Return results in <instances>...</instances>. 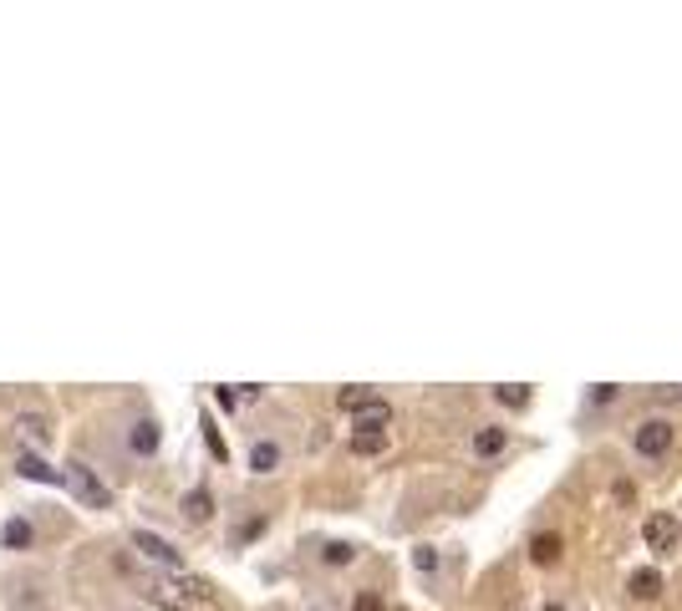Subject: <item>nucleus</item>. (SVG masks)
<instances>
[{
	"label": "nucleus",
	"instance_id": "obj_18",
	"mask_svg": "<svg viewBox=\"0 0 682 611\" xmlns=\"http://www.w3.org/2000/svg\"><path fill=\"white\" fill-rule=\"evenodd\" d=\"M265 530H271V520H265V515H250V520L234 530V546H250V540H260Z\"/></svg>",
	"mask_w": 682,
	"mask_h": 611
},
{
	"label": "nucleus",
	"instance_id": "obj_15",
	"mask_svg": "<svg viewBox=\"0 0 682 611\" xmlns=\"http://www.w3.org/2000/svg\"><path fill=\"white\" fill-rule=\"evenodd\" d=\"M657 591H662V576H657V571H637V576H631V596L652 601Z\"/></svg>",
	"mask_w": 682,
	"mask_h": 611
},
{
	"label": "nucleus",
	"instance_id": "obj_9",
	"mask_svg": "<svg viewBox=\"0 0 682 611\" xmlns=\"http://www.w3.org/2000/svg\"><path fill=\"white\" fill-rule=\"evenodd\" d=\"M31 540H36V530H31L26 515H11V520H5V530H0V546H5V550H26Z\"/></svg>",
	"mask_w": 682,
	"mask_h": 611
},
{
	"label": "nucleus",
	"instance_id": "obj_12",
	"mask_svg": "<svg viewBox=\"0 0 682 611\" xmlns=\"http://www.w3.org/2000/svg\"><path fill=\"white\" fill-rule=\"evenodd\" d=\"M351 560H357V546H351V540H326L321 546V566H351Z\"/></svg>",
	"mask_w": 682,
	"mask_h": 611
},
{
	"label": "nucleus",
	"instance_id": "obj_23",
	"mask_svg": "<svg viewBox=\"0 0 682 611\" xmlns=\"http://www.w3.org/2000/svg\"><path fill=\"white\" fill-rule=\"evenodd\" d=\"M351 611H382V596L377 591H357V606Z\"/></svg>",
	"mask_w": 682,
	"mask_h": 611
},
{
	"label": "nucleus",
	"instance_id": "obj_19",
	"mask_svg": "<svg viewBox=\"0 0 682 611\" xmlns=\"http://www.w3.org/2000/svg\"><path fill=\"white\" fill-rule=\"evenodd\" d=\"M494 398H499L504 408H525V403H529V388H515V382H504V388H494Z\"/></svg>",
	"mask_w": 682,
	"mask_h": 611
},
{
	"label": "nucleus",
	"instance_id": "obj_26",
	"mask_svg": "<svg viewBox=\"0 0 682 611\" xmlns=\"http://www.w3.org/2000/svg\"><path fill=\"white\" fill-rule=\"evenodd\" d=\"M545 611H560V606H545Z\"/></svg>",
	"mask_w": 682,
	"mask_h": 611
},
{
	"label": "nucleus",
	"instance_id": "obj_21",
	"mask_svg": "<svg viewBox=\"0 0 682 611\" xmlns=\"http://www.w3.org/2000/svg\"><path fill=\"white\" fill-rule=\"evenodd\" d=\"M183 509H189V520H204V515H209V495H204V489H193V495L183 499Z\"/></svg>",
	"mask_w": 682,
	"mask_h": 611
},
{
	"label": "nucleus",
	"instance_id": "obj_17",
	"mask_svg": "<svg viewBox=\"0 0 682 611\" xmlns=\"http://www.w3.org/2000/svg\"><path fill=\"white\" fill-rule=\"evenodd\" d=\"M382 448H387V433H357V439H351V454H361V458L382 454Z\"/></svg>",
	"mask_w": 682,
	"mask_h": 611
},
{
	"label": "nucleus",
	"instance_id": "obj_3",
	"mask_svg": "<svg viewBox=\"0 0 682 611\" xmlns=\"http://www.w3.org/2000/svg\"><path fill=\"white\" fill-rule=\"evenodd\" d=\"M677 535H682V525H677L672 509H657V515H647V525H642V540H647L652 556H672V550H677Z\"/></svg>",
	"mask_w": 682,
	"mask_h": 611
},
{
	"label": "nucleus",
	"instance_id": "obj_14",
	"mask_svg": "<svg viewBox=\"0 0 682 611\" xmlns=\"http://www.w3.org/2000/svg\"><path fill=\"white\" fill-rule=\"evenodd\" d=\"M11 611H46V596H41L36 586H15L11 591Z\"/></svg>",
	"mask_w": 682,
	"mask_h": 611
},
{
	"label": "nucleus",
	"instance_id": "obj_25",
	"mask_svg": "<svg viewBox=\"0 0 682 611\" xmlns=\"http://www.w3.org/2000/svg\"><path fill=\"white\" fill-rule=\"evenodd\" d=\"M214 403H219V408H224V413H230V408H234V403H240V392H230V388H214Z\"/></svg>",
	"mask_w": 682,
	"mask_h": 611
},
{
	"label": "nucleus",
	"instance_id": "obj_6",
	"mask_svg": "<svg viewBox=\"0 0 682 611\" xmlns=\"http://www.w3.org/2000/svg\"><path fill=\"white\" fill-rule=\"evenodd\" d=\"M387 423H392V408H387L382 398H372V403H361L357 413H351V429L357 433H382Z\"/></svg>",
	"mask_w": 682,
	"mask_h": 611
},
{
	"label": "nucleus",
	"instance_id": "obj_27",
	"mask_svg": "<svg viewBox=\"0 0 682 611\" xmlns=\"http://www.w3.org/2000/svg\"><path fill=\"white\" fill-rule=\"evenodd\" d=\"M311 611H326V606H311Z\"/></svg>",
	"mask_w": 682,
	"mask_h": 611
},
{
	"label": "nucleus",
	"instance_id": "obj_13",
	"mask_svg": "<svg viewBox=\"0 0 682 611\" xmlns=\"http://www.w3.org/2000/svg\"><path fill=\"white\" fill-rule=\"evenodd\" d=\"M529 560H535V566L560 560V535H535V540H529Z\"/></svg>",
	"mask_w": 682,
	"mask_h": 611
},
{
	"label": "nucleus",
	"instance_id": "obj_1",
	"mask_svg": "<svg viewBox=\"0 0 682 611\" xmlns=\"http://www.w3.org/2000/svg\"><path fill=\"white\" fill-rule=\"evenodd\" d=\"M66 484H72V495H77L87 509H113V489H107V484L97 479L87 464H82V458H72V464H66Z\"/></svg>",
	"mask_w": 682,
	"mask_h": 611
},
{
	"label": "nucleus",
	"instance_id": "obj_20",
	"mask_svg": "<svg viewBox=\"0 0 682 611\" xmlns=\"http://www.w3.org/2000/svg\"><path fill=\"white\" fill-rule=\"evenodd\" d=\"M336 403L347 408V413H357L361 403H372V392H367V388H341V392H336Z\"/></svg>",
	"mask_w": 682,
	"mask_h": 611
},
{
	"label": "nucleus",
	"instance_id": "obj_7",
	"mask_svg": "<svg viewBox=\"0 0 682 611\" xmlns=\"http://www.w3.org/2000/svg\"><path fill=\"white\" fill-rule=\"evenodd\" d=\"M15 474H21V479H31V484H66V474H62V468L41 464L36 454H15Z\"/></svg>",
	"mask_w": 682,
	"mask_h": 611
},
{
	"label": "nucleus",
	"instance_id": "obj_11",
	"mask_svg": "<svg viewBox=\"0 0 682 611\" xmlns=\"http://www.w3.org/2000/svg\"><path fill=\"white\" fill-rule=\"evenodd\" d=\"M15 429H21V439H26V443H36V448H46V443H52L46 418H36V413H21V418H15Z\"/></svg>",
	"mask_w": 682,
	"mask_h": 611
},
{
	"label": "nucleus",
	"instance_id": "obj_4",
	"mask_svg": "<svg viewBox=\"0 0 682 611\" xmlns=\"http://www.w3.org/2000/svg\"><path fill=\"white\" fill-rule=\"evenodd\" d=\"M133 550H138V556H148L153 566H163V571H179V566H183L179 550L168 546L163 535H153V530H133Z\"/></svg>",
	"mask_w": 682,
	"mask_h": 611
},
{
	"label": "nucleus",
	"instance_id": "obj_10",
	"mask_svg": "<svg viewBox=\"0 0 682 611\" xmlns=\"http://www.w3.org/2000/svg\"><path fill=\"white\" fill-rule=\"evenodd\" d=\"M504 443H509V429H479L474 433V454L494 458V454H504Z\"/></svg>",
	"mask_w": 682,
	"mask_h": 611
},
{
	"label": "nucleus",
	"instance_id": "obj_22",
	"mask_svg": "<svg viewBox=\"0 0 682 611\" xmlns=\"http://www.w3.org/2000/svg\"><path fill=\"white\" fill-rule=\"evenodd\" d=\"M204 439H209V454H214L219 464H224V458H230V448H224V439H219V429H214V423H204Z\"/></svg>",
	"mask_w": 682,
	"mask_h": 611
},
{
	"label": "nucleus",
	"instance_id": "obj_8",
	"mask_svg": "<svg viewBox=\"0 0 682 611\" xmlns=\"http://www.w3.org/2000/svg\"><path fill=\"white\" fill-rule=\"evenodd\" d=\"M275 468H281V443L255 439V448H250V474H275Z\"/></svg>",
	"mask_w": 682,
	"mask_h": 611
},
{
	"label": "nucleus",
	"instance_id": "obj_16",
	"mask_svg": "<svg viewBox=\"0 0 682 611\" xmlns=\"http://www.w3.org/2000/svg\"><path fill=\"white\" fill-rule=\"evenodd\" d=\"M438 566H443V556H438L433 546H418V550H412V571H418V576H438Z\"/></svg>",
	"mask_w": 682,
	"mask_h": 611
},
{
	"label": "nucleus",
	"instance_id": "obj_24",
	"mask_svg": "<svg viewBox=\"0 0 682 611\" xmlns=\"http://www.w3.org/2000/svg\"><path fill=\"white\" fill-rule=\"evenodd\" d=\"M591 403H596V408L617 403V388H611V382H601V388H591Z\"/></svg>",
	"mask_w": 682,
	"mask_h": 611
},
{
	"label": "nucleus",
	"instance_id": "obj_2",
	"mask_svg": "<svg viewBox=\"0 0 682 611\" xmlns=\"http://www.w3.org/2000/svg\"><path fill=\"white\" fill-rule=\"evenodd\" d=\"M672 439H677V429H672L667 418H647V423L631 429V448H637V458H662L672 448Z\"/></svg>",
	"mask_w": 682,
	"mask_h": 611
},
{
	"label": "nucleus",
	"instance_id": "obj_5",
	"mask_svg": "<svg viewBox=\"0 0 682 611\" xmlns=\"http://www.w3.org/2000/svg\"><path fill=\"white\" fill-rule=\"evenodd\" d=\"M158 443H163V433H158L153 418H138V423L128 429V448H133L138 458H153V454H158Z\"/></svg>",
	"mask_w": 682,
	"mask_h": 611
}]
</instances>
